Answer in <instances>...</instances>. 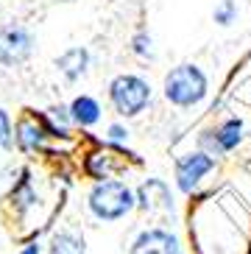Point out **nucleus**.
<instances>
[{
	"mask_svg": "<svg viewBox=\"0 0 251 254\" xmlns=\"http://www.w3.org/2000/svg\"><path fill=\"white\" fill-rule=\"evenodd\" d=\"M162 90L168 104L179 106V109H190V106L201 104L209 92V78L207 73L192 64V62H182L176 67H170L162 81Z\"/></svg>",
	"mask_w": 251,
	"mask_h": 254,
	"instance_id": "f257e3e1",
	"label": "nucleus"
},
{
	"mask_svg": "<svg viewBox=\"0 0 251 254\" xmlns=\"http://www.w3.org/2000/svg\"><path fill=\"white\" fill-rule=\"evenodd\" d=\"M87 207L98 221H120L137 207L134 190L120 179L95 182L87 195Z\"/></svg>",
	"mask_w": 251,
	"mask_h": 254,
	"instance_id": "f03ea898",
	"label": "nucleus"
},
{
	"mask_svg": "<svg viewBox=\"0 0 251 254\" xmlns=\"http://www.w3.org/2000/svg\"><path fill=\"white\" fill-rule=\"evenodd\" d=\"M109 104L120 118H137L151 104V84L137 73H120L109 81Z\"/></svg>",
	"mask_w": 251,
	"mask_h": 254,
	"instance_id": "7ed1b4c3",
	"label": "nucleus"
},
{
	"mask_svg": "<svg viewBox=\"0 0 251 254\" xmlns=\"http://www.w3.org/2000/svg\"><path fill=\"white\" fill-rule=\"evenodd\" d=\"M215 168V159L204 151H190V154H182L176 159V185L182 193H192L198 190V185L204 182L209 171Z\"/></svg>",
	"mask_w": 251,
	"mask_h": 254,
	"instance_id": "20e7f679",
	"label": "nucleus"
},
{
	"mask_svg": "<svg viewBox=\"0 0 251 254\" xmlns=\"http://www.w3.org/2000/svg\"><path fill=\"white\" fill-rule=\"evenodd\" d=\"M34 53V37L22 25H8L0 31V64H20Z\"/></svg>",
	"mask_w": 251,
	"mask_h": 254,
	"instance_id": "39448f33",
	"label": "nucleus"
},
{
	"mask_svg": "<svg viewBox=\"0 0 251 254\" xmlns=\"http://www.w3.org/2000/svg\"><path fill=\"white\" fill-rule=\"evenodd\" d=\"M131 254H182V243L168 229H142L131 243Z\"/></svg>",
	"mask_w": 251,
	"mask_h": 254,
	"instance_id": "423d86ee",
	"label": "nucleus"
},
{
	"mask_svg": "<svg viewBox=\"0 0 251 254\" xmlns=\"http://www.w3.org/2000/svg\"><path fill=\"white\" fill-rule=\"evenodd\" d=\"M137 207L145 212H173V193L162 179H148L134 193Z\"/></svg>",
	"mask_w": 251,
	"mask_h": 254,
	"instance_id": "0eeeda50",
	"label": "nucleus"
},
{
	"mask_svg": "<svg viewBox=\"0 0 251 254\" xmlns=\"http://www.w3.org/2000/svg\"><path fill=\"white\" fill-rule=\"evenodd\" d=\"M48 126H45V118H37V115H22L14 126V142L22 151H42L45 142H48Z\"/></svg>",
	"mask_w": 251,
	"mask_h": 254,
	"instance_id": "6e6552de",
	"label": "nucleus"
},
{
	"mask_svg": "<svg viewBox=\"0 0 251 254\" xmlns=\"http://www.w3.org/2000/svg\"><path fill=\"white\" fill-rule=\"evenodd\" d=\"M118 157H120V151L115 148V145H106V148L92 151V154L87 157V173L98 182L112 179V173H118L120 168H123V159H118Z\"/></svg>",
	"mask_w": 251,
	"mask_h": 254,
	"instance_id": "1a4fd4ad",
	"label": "nucleus"
},
{
	"mask_svg": "<svg viewBox=\"0 0 251 254\" xmlns=\"http://www.w3.org/2000/svg\"><path fill=\"white\" fill-rule=\"evenodd\" d=\"M56 67H59V73L67 81H78L89 67V51L87 48H67L56 59Z\"/></svg>",
	"mask_w": 251,
	"mask_h": 254,
	"instance_id": "9d476101",
	"label": "nucleus"
},
{
	"mask_svg": "<svg viewBox=\"0 0 251 254\" xmlns=\"http://www.w3.org/2000/svg\"><path fill=\"white\" fill-rule=\"evenodd\" d=\"M70 118H73V126H78V128L95 126L101 120V104L92 95H78L70 104Z\"/></svg>",
	"mask_w": 251,
	"mask_h": 254,
	"instance_id": "9b49d317",
	"label": "nucleus"
},
{
	"mask_svg": "<svg viewBox=\"0 0 251 254\" xmlns=\"http://www.w3.org/2000/svg\"><path fill=\"white\" fill-rule=\"evenodd\" d=\"M215 137H218V145H221L223 154L235 151L240 142H243V120L240 118H226L221 126L215 128Z\"/></svg>",
	"mask_w": 251,
	"mask_h": 254,
	"instance_id": "f8f14e48",
	"label": "nucleus"
},
{
	"mask_svg": "<svg viewBox=\"0 0 251 254\" xmlns=\"http://www.w3.org/2000/svg\"><path fill=\"white\" fill-rule=\"evenodd\" d=\"M51 254H87V243L78 232L62 229L51 238Z\"/></svg>",
	"mask_w": 251,
	"mask_h": 254,
	"instance_id": "ddd939ff",
	"label": "nucleus"
},
{
	"mask_svg": "<svg viewBox=\"0 0 251 254\" xmlns=\"http://www.w3.org/2000/svg\"><path fill=\"white\" fill-rule=\"evenodd\" d=\"M11 201H14L20 209H28V207H34V204H37V193H34V187H31L28 171H22V179L11 187Z\"/></svg>",
	"mask_w": 251,
	"mask_h": 254,
	"instance_id": "4468645a",
	"label": "nucleus"
},
{
	"mask_svg": "<svg viewBox=\"0 0 251 254\" xmlns=\"http://www.w3.org/2000/svg\"><path fill=\"white\" fill-rule=\"evenodd\" d=\"M212 20L218 25H223V28L232 25L237 20V3H235V0H221V3L215 6V11H212Z\"/></svg>",
	"mask_w": 251,
	"mask_h": 254,
	"instance_id": "2eb2a0df",
	"label": "nucleus"
},
{
	"mask_svg": "<svg viewBox=\"0 0 251 254\" xmlns=\"http://www.w3.org/2000/svg\"><path fill=\"white\" fill-rule=\"evenodd\" d=\"M131 51H134V56H140V59H151V56H154V39L148 37L145 31L134 34L131 37Z\"/></svg>",
	"mask_w": 251,
	"mask_h": 254,
	"instance_id": "dca6fc26",
	"label": "nucleus"
},
{
	"mask_svg": "<svg viewBox=\"0 0 251 254\" xmlns=\"http://www.w3.org/2000/svg\"><path fill=\"white\" fill-rule=\"evenodd\" d=\"M198 151L209 154V157H223L221 145H218V137H215V128H207V131H201L198 134Z\"/></svg>",
	"mask_w": 251,
	"mask_h": 254,
	"instance_id": "f3484780",
	"label": "nucleus"
},
{
	"mask_svg": "<svg viewBox=\"0 0 251 254\" xmlns=\"http://www.w3.org/2000/svg\"><path fill=\"white\" fill-rule=\"evenodd\" d=\"M14 145V128H11V118L6 109H0V148H11Z\"/></svg>",
	"mask_w": 251,
	"mask_h": 254,
	"instance_id": "a211bd4d",
	"label": "nucleus"
},
{
	"mask_svg": "<svg viewBox=\"0 0 251 254\" xmlns=\"http://www.w3.org/2000/svg\"><path fill=\"white\" fill-rule=\"evenodd\" d=\"M106 140H109L112 145H126V142H128V128L120 126V123H112V126L106 128Z\"/></svg>",
	"mask_w": 251,
	"mask_h": 254,
	"instance_id": "6ab92c4d",
	"label": "nucleus"
},
{
	"mask_svg": "<svg viewBox=\"0 0 251 254\" xmlns=\"http://www.w3.org/2000/svg\"><path fill=\"white\" fill-rule=\"evenodd\" d=\"M20 254H42V249H39V243H28Z\"/></svg>",
	"mask_w": 251,
	"mask_h": 254,
	"instance_id": "aec40b11",
	"label": "nucleus"
}]
</instances>
